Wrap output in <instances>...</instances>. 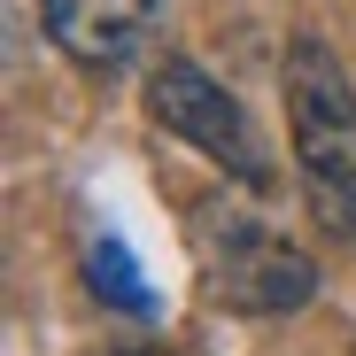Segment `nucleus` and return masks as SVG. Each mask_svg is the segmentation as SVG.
Returning a JSON list of instances; mask_svg holds the SVG:
<instances>
[{
  "mask_svg": "<svg viewBox=\"0 0 356 356\" xmlns=\"http://www.w3.org/2000/svg\"><path fill=\"white\" fill-rule=\"evenodd\" d=\"M194 256H202V279L225 310H248V318H279V310H302L318 294V264L271 232L264 217L248 209H225V202H202L194 209Z\"/></svg>",
  "mask_w": 356,
  "mask_h": 356,
  "instance_id": "nucleus-2",
  "label": "nucleus"
},
{
  "mask_svg": "<svg viewBox=\"0 0 356 356\" xmlns=\"http://www.w3.org/2000/svg\"><path fill=\"white\" fill-rule=\"evenodd\" d=\"M86 279H93L101 302H108V310H124V318H147V310H155V294H147L132 248L116 241V232H93V241H86Z\"/></svg>",
  "mask_w": 356,
  "mask_h": 356,
  "instance_id": "nucleus-5",
  "label": "nucleus"
},
{
  "mask_svg": "<svg viewBox=\"0 0 356 356\" xmlns=\"http://www.w3.org/2000/svg\"><path fill=\"white\" fill-rule=\"evenodd\" d=\"M147 116L170 132V140H186V147H202L209 163H225L241 186H264V147H256V132H248V116H241V101H232L209 70H194L186 54H170V63L147 78Z\"/></svg>",
  "mask_w": 356,
  "mask_h": 356,
  "instance_id": "nucleus-3",
  "label": "nucleus"
},
{
  "mask_svg": "<svg viewBox=\"0 0 356 356\" xmlns=\"http://www.w3.org/2000/svg\"><path fill=\"white\" fill-rule=\"evenodd\" d=\"M39 8H47V39L63 47L78 70L116 78L140 54V39L155 31L163 0H39Z\"/></svg>",
  "mask_w": 356,
  "mask_h": 356,
  "instance_id": "nucleus-4",
  "label": "nucleus"
},
{
  "mask_svg": "<svg viewBox=\"0 0 356 356\" xmlns=\"http://www.w3.org/2000/svg\"><path fill=\"white\" fill-rule=\"evenodd\" d=\"M124 356H170V348H124Z\"/></svg>",
  "mask_w": 356,
  "mask_h": 356,
  "instance_id": "nucleus-6",
  "label": "nucleus"
},
{
  "mask_svg": "<svg viewBox=\"0 0 356 356\" xmlns=\"http://www.w3.org/2000/svg\"><path fill=\"white\" fill-rule=\"evenodd\" d=\"M279 78H286V124H294V163H302L310 217L333 241H356V86L318 31H302L286 47Z\"/></svg>",
  "mask_w": 356,
  "mask_h": 356,
  "instance_id": "nucleus-1",
  "label": "nucleus"
}]
</instances>
